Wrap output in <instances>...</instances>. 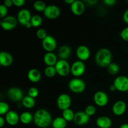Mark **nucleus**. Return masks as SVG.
Wrapping results in <instances>:
<instances>
[{"label": "nucleus", "mask_w": 128, "mask_h": 128, "mask_svg": "<svg viewBox=\"0 0 128 128\" xmlns=\"http://www.w3.org/2000/svg\"><path fill=\"white\" fill-rule=\"evenodd\" d=\"M33 116V121L38 127L46 128L52 124V119L51 114L45 109H40L37 110Z\"/></svg>", "instance_id": "obj_1"}, {"label": "nucleus", "mask_w": 128, "mask_h": 128, "mask_svg": "<svg viewBox=\"0 0 128 128\" xmlns=\"http://www.w3.org/2000/svg\"><path fill=\"white\" fill-rule=\"evenodd\" d=\"M112 54L107 48H101L97 51L95 56V61L99 66L108 68L111 63Z\"/></svg>", "instance_id": "obj_2"}, {"label": "nucleus", "mask_w": 128, "mask_h": 128, "mask_svg": "<svg viewBox=\"0 0 128 128\" xmlns=\"http://www.w3.org/2000/svg\"><path fill=\"white\" fill-rule=\"evenodd\" d=\"M69 88L74 93H82L86 89V83L81 79L76 78L69 82Z\"/></svg>", "instance_id": "obj_3"}, {"label": "nucleus", "mask_w": 128, "mask_h": 128, "mask_svg": "<svg viewBox=\"0 0 128 128\" xmlns=\"http://www.w3.org/2000/svg\"><path fill=\"white\" fill-rule=\"evenodd\" d=\"M57 74L60 76L65 77L71 72V66L66 60H60L55 65Z\"/></svg>", "instance_id": "obj_4"}, {"label": "nucleus", "mask_w": 128, "mask_h": 128, "mask_svg": "<svg viewBox=\"0 0 128 128\" xmlns=\"http://www.w3.org/2000/svg\"><path fill=\"white\" fill-rule=\"evenodd\" d=\"M113 84L117 91L120 92H128V78L126 76L121 75L115 78Z\"/></svg>", "instance_id": "obj_5"}, {"label": "nucleus", "mask_w": 128, "mask_h": 128, "mask_svg": "<svg viewBox=\"0 0 128 128\" xmlns=\"http://www.w3.org/2000/svg\"><path fill=\"white\" fill-rule=\"evenodd\" d=\"M86 70V66L83 61H76L72 63L71 66V72L74 76L78 78L81 76L85 72Z\"/></svg>", "instance_id": "obj_6"}, {"label": "nucleus", "mask_w": 128, "mask_h": 128, "mask_svg": "<svg viewBox=\"0 0 128 128\" xmlns=\"http://www.w3.org/2000/svg\"><path fill=\"white\" fill-rule=\"evenodd\" d=\"M17 18L12 16H8L4 18L1 21V26L6 31L12 30L17 26Z\"/></svg>", "instance_id": "obj_7"}, {"label": "nucleus", "mask_w": 128, "mask_h": 128, "mask_svg": "<svg viewBox=\"0 0 128 128\" xmlns=\"http://www.w3.org/2000/svg\"><path fill=\"white\" fill-rule=\"evenodd\" d=\"M71 104V98L68 94H61L57 100V106L60 110H66L70 108Z\"/></svg>", "instance_id": "obj_8"}, {"label": "nucleus", "mask_w": 128, "mask_h": 128, "mask_svg": "<svg viewBox=\"0 0 128 128\" xmlns=\"http://www.w3.org/2000/svg\"><path fill=\"white\" fill-rule=\"evenodd\" d=\"M93 100L97 106L104 107L108 103L109 98L106 92L102 91H99L94 94Z\"/></svg>", "instance_id": "obj_9"}, {"label": "nucleus", "mask_w": 128, "mask_h": 128, "mask_svg": "<svg viewBox=\"0 0 128 128\" xmlns=\"http://www.w3.org/2000/svg\"><path fill=\"white\" fill-rule=\"evenodd\" d=\"M42 46L44 50L47 52H52L57 46L56 39L51 35H48L42 40Z\"/></svg>", "instance_id": "obj_10"}, {"label": "nucleus", "mask_w": 128, "mask_h": 128, "mask_svg": "<svg viewBox=\"0 0 128 128\" xmlns=\"http://www.w3.org/2000/svg\"><path fill=\"white\" fill-rule=\"evenodd\" d=\"M32 15L30 10L28 9H22L18 13V21L22 26H26L28 23L31 22Z\"/></svg>", "instance_id": "obj_11"}, {"label": "nucleus", "mask_w": 128, "mask_h": 128, "mask_svg": "<svg viewBox=\"0 0 128 128\" xmlns=\"http://www.w3.org/2000/svg\"><path fill=\"white\" fill-rule=\"evenodd\" d=\"M43 13L47 18L53 20L60 16L61 14V10L56 5L51 4L46 6Z\"/></svg>", "instance_id": "obj_12"}, {"label": "nucleus", "mask_w": 128, "mask_h": 128, "mask_svg": "<svg viewBox=\"0 0 128 128\" xmlns=\"http://www.w3.org/2000/svg\"><path fill=\"white\" fill-rule=\"evenodd\" d=\"M8 96L11 101L14 102H19L23 99V92L21 89L18 88H11L8 90Z\"/></svg>", "instance_id": "obj_13"}, {"label": "nucleus", "mask_w": 128, "mask_h": 128, "mask_svg": "<svg viewBox=\"0 0 128 128\" xmlns=\"http://www.w3.org/2000/svg\"><path fill=\"white\" fill-rule=\"evenodd\" d=\"M90 117L84 111H79L75 113L74 122L78 126H83L90 121Z\"/></svg>", "instance_id": "obj_14"}, {"label": "nucleus", "mask_w": 128, "mask_h": 128, "mask_svg": "<svg viewBox=\"0 0 128 128\" xmlns=\"http://www.w3.org/2000/svg\"><path fill=\"white\" fill-rule=\"evenodd\" d=\"M126 104L122 100H120L115 102L112 108V112L117 116H122L125 113L126 111Z\"/></svg>", "instance_id": "obj_15"}, {"label": "nucleus", "mask_w": 128, "mask_h": 128, "mask_svg": "<svg viewBox=\"0 0 128 128\" xmlns=\"http://www.w3.org/2000/svg\"><path fill=\"white\" fill-rule=\"evenodd\" d=\"M90 50L87 46L84 45H81L76 50V55L80 61H86L90 57Z\"/></svg>", "instance_id": "obj_16"}, {"label": "nucleus", "mask_w": 128, "mask_h": 128, "mask_svg": "<svg viewBox=\"0 0 128 128\" xmlns=\"http://www.w3.org/2000/svg\"><path fill=\"white\" fill-rule=\"evenodd\" d=\"M71 10L72 13L77 16L81 15L85 11V5L82 1L75 0L71 5Z\"/></svg>", "instance_id": "obj_17"}, {"label": "nucleus", "mask_w": 128, "mask_h": 128, "mask_svg": "<svg viewBox=\"0 0 128 128\" xmlns=\"http://www.w3.org/2000/svg\"><path fill=\"white\" fill-rule=\"evenodd\" d=\"M5 120L10 126H16L20 121V116L14 111H10L5 115Z\"/></svg>", "instance_id": "obj_18"}, {"label": "nucleus", "mask_w": 128, "mask_h": 128, "mask_svg": "<svg viewBox=\"0 0 128 128\" xmlns=\"http://www.w3.org/2000/svg\"><path fill=\"white\" fill-rule=\"evenodd\" d=\"M13 61L12 55L6 51L0 52V64L4 67L11 66Z\"/></svg>", "instance_id": "obj_19"}, {"label": "nucleus", "mask_w": 128, "mask_h": 128, "mask_svg": "<svg viewBox=\"0 0 128 128\" xmlns=\"http://www.w3.org/2000/svg\"><path fill=\"white\" fill-rule=\"evenodd\" d=\"M96 125L100 128H110L112 126V121L108 116H100L96 121Z\"/></svg>", "instance_id": "obj_20"}, {"label": "nucleus", "mask_w": 128, "mask_h": 128, "mask_svg": "<svg viewBox=\"0 0 128 128\" xmlns=\"http://www.w3.org/2000/svg\"><path fill=\"white\" fill-rule=\"evenodd\" d=\"M43 60L47 66H55L58 61L56 55L52 52H46L44 56Z\"/></svg>", "instance_id": "obj_21"}, {"label": "nucleus", "mask_w": 128, "mask_h": 128, "mask_svg": "<svg viewBox=\"0 0 128 128\" xmlns=\"http://www.w3.org/2000/svg\"><path fill=\"white\" fill-rule=\"evenodd\" d=\"M71 49L67 45H62L60 48L58 50V56L60 60H66L71 54Z\"/></svg>", "instance_id": "obj_22"}, {"label": "nucleus", "mask_w": 128, "mask_h": 128, "mask_svg": "<svg viewBox=\"0 0 128 128\" xmlns=\"http://www.w3.org/2000/svg\"><path fill=\"white\" fill-rule=\"evenodd\" d=\"M28 78L32 82H38L41 80V74L37 69H31L28 72Z\"/></svg>", "instance_id": "obj_23"}, {"label": "nucleus", "mask_w": 128, "mask_h": 128, "mask_svg": "<svg viewBox=\"0 0 128 128\" xmlns=\"http://www.w3.org/2000/svg\"><path fill=\"white\" fill-rule=\"evenodd\" d=\"M52 128H66L67 126V121L62 117H57L52 120Z\"/></svg>", "instance_id": "obj_24"}, {"label": "nucleus", "mask_w": 128, "mask_h": 128, "mask_svg": "<svg viewBox=\"0 0 128 128\" xmlns=\"http://www.w3.org/2000/svg\"><path fill=\"white\" fill-rule=\"evenodd\" d=\"M34 120V116L28 111H25L20 115V121L24 124H28Z\"/></svg>", "instance_id": "obj_25"}, {"label": "nucleus", "mask_w": 128, "mask_h": 128, "mask_svg": "<svg viewBox=\"0 0 128 128\" xmlns=\"http://www.w3.org/2000/svg\"><path fill=\"white\" fill-rule=\"evenodd\" d=\"M21 101H22V106L28 109L32 108L36 104L34 98H32L29 96H26L24 97Z\"/></svg>", "instance_id": "obj_26"}, {"label": "nucleus", "mask_w": 128, "mask_h": 128, "mask_svg": "<svg viewBox=\"0 0 128 128\" xmlns=\"http://www.w3.org/2000/svg\"><path fill=\"white\" fill-rule=\"evenodd\" d=\"M62 117L67 122H70V121H73L74 118L75 114L72 110L69 108L67 109V110L62 111Z\"/></svg>", "instance_id": "obj_27"}, {"label": "nucleus", "mask_w": 128, "mask_h": 128, "mask_svg": "<svg viewBox=\"0 0 128 128\" xmlns=\"http://www.w3.org/2000/svg\"><path fill=\"white\" fill-rule=\"evenodd\" d=\"M42 22V19L40 15H34L32 16L31 20V23L32 27L38 28L41 25Z\"/></svg>", "instance_id": "obj_28"}, {"label": "nucleus", "mask_w": 128, "mask_h": 128, "mask_svg": "<svg viewBox=\"0 0 128 128\" xmlns=\"http://www.w3.org/2000/svg\"><path fill=\"white\" fill-rule=\"evenodd\" d=\"M120 66L118 64L114 62H111L108 67V71L109 73L112 75H116L120 72Z\"/></svg>", "instance_id": "obj_29"}, {"label": "nucleus", "mask_w": 128, "mask_h": 128, "mask_svg": "<svg viewBox=\"0 0 128 128\" xmlns=\"http://www.w3.org/2000/svg\"><path fill=\"white\" fill-rule=\"evenodd\" d=\"M46 6V3L42 1H36L33 4L34 8L40 12H44Z\"/></svg>", "instance_id": "obj_30"}, {"label": "nucleus", "mask_w": 128, "mask_h": 128, "mask_svg": "<svg viewBox=\"0 0 128 128\" xmlns=\"http://www.w3.org/2000/svg\"><path fill=\"white\" fill-rule=\"evenodd\" d=\"M44 74L48 78L54 77L57 74L55 66H47L44 69Z\"/></svg>", "instance_id": "obj_31"}, {"label": "nucleus", "mask_w": 128, "mask_h": 128, "mask_svg": "<svg viewBox=\"0 0 128 128\" xmlns=\"http://www.w3.org/2000/svg\"><path fill=\"white\" fill-rule=\"evenodd\" d=\"M9 111H10V106L8 104L4 101H1L0 102V114L1 116L4 114L6 115Z\"/></svg>", "instance_id": "obj_32"}, {"label": "nucleus", "mask_w": 128, "mask_h": 128, "mask_svg": "<svg viewBox=\"0 0 128 128\" xmlns=\"http://www.w3.org/2000/svg\"><path fill=\"white\" fill-rule=\"evenodd\" d=\"M84 112L90 117V116H93L96 113V108L93 105H88L85 109Z\"/></svg>", "instance_id": "obj_33"}, {"label": "nucleus", "mask_w": 128, "mask_h": 128, "mask_svg": "<svg viewBox=\"0 0 128 128\" xmlns=\"http://www.w3.org/2000/svg\"><path fill=\"white\" fill-rule=\"evenodd\" d=\"M38 95L39 91L36 88H31L29 89L28 91V96H30V97L32 98H35L38 97Z\"/></svg>", "instance_id": "obj_34"}, {"label": "nucleus", "mask_w": 128, "mask_h": 128, "mask_svg": "<svg viewBox=\"0 0 128 128\" xmlns=\"http://www.w3.org/2000/svg\"><path fill=\"white\" fill-rule=\"evenodd\" d=\"M36 36L39 39L43 40L48 36V34L44 29L40 28L36 32Z\"/></svg>", "instance_id": "obj_35"}, {"label": "nucleus", "mask_w": 128, "mask_h": 128, "mask_svg": "<svg viewBox=\"0 0 128 128\" xmlns=\"http://www.w3.org/2000/svg\"><path fill=\"white\" fill-rule=\"evenodd\" d=\"M8 14V8L5 6L3 4L0 5V18L3 19L6 17Z\"/></svg>", "instance_id": "obj_36"}, {"label": "nucleus", "mask_w": 128, "mask_h": 128, "mask_svg": "<svg viewBox=\"0 0 128 128\" xmlns=\"http://www.w3.org/2000/svg\"><path fill=\"white\" fill-rule=\"evenodd\" d=\"M120 36L125 41H128V26L124 28L120 32Z\"/></svg>", "instance_id": "obj_37"}, {"label": "nucleus", "mask_w": 128, "mask_h": 128, "mask_svg": "<svg viewBox=\"0 0 128 128\" xmlns=\"http://www.w3.org/2000/svg\"><path fill=\"white\" fill-rule=\"evenodd\" d=\"M13 5L17 6V7H21L23 6L25 3L24 0H12Z\"/></svg>", "instance_id": "obj_38"}, {"label": "nucleus", "mask_w": 128, "mask_h": 128, "mask_svg": "<svg viewBox=\"0 0 128 128\" xmlns=\"http://www.w3.org/2000/svg\"><path fill=\"white\" fill-rule=\"evenodd\" d=\"M103 2L107 6H113L116 3L115 0H104Z\"/></svg>", "instance_id": "obj_39"}, {"label": "nucleus", "mask_w": 128, "mask_h": 128, "mask_svg": "<svg viewBox=\"0 0 128 128\" xmlns=\"http://www.w3.org/2000/svg\"><path fill=\"white\" fill-rule=\"evenodd\" d=\"M4 5L6 6L7 8L11 7L13 5V2H12V0H5L4 1Z\"/></svg>", "instance_id": "obj_40"}, {"label": "nucleus", "mask_w": 128, "mask_h": 128, "mask_svg": "<svg viewBox=\"0 0 128 128\" xmlns=\"http://www.w3.org/2000/svg\"><path fill=\"white\" fill-rule=\"evenodd\" d=\"M122 18H123L124 21L126 23L128 24V9L125 11V12H124L123 16H122Z\"/></svg>", "instance_id": "obj_41"}, {"label": "nucleus", "mask_w": 128, "mask_h": 128, "mask_svg": "<svg viewBox=\"0 0 128 128\" xmlns=\"http://www.w3.org/2000/svg\"><path fill=\"white\" fill-rule=\"evenodd\" d=\"M5 121H6L5 118H4L2 116H1V117H0V128H2L3 126L4 125Z\"/></svg>", "instance_id": "obj_42"}, {"label": "nucleus", "mask_w": 128, "mask_h": 128, "mask_svg": "<svg viewBox=\"0 0 128 128\" xmlns=\"http://www.w3.org/2000/svg\"><path fill=\"white\" fill-rule=\"evenodd\" d=\"M86 2H87L88 4H90L93 5L94 4L97 3L98 1H96H96H94H94H92V0H88V1H86Z\"/></svg>", "instance_id": "obj_43"}, {"label": "nucleus", "mask_w": 128, "mask_h": 128, "mask_svg": "<svg viewBox=\"0 0 128 128\" xmlns=\"http://www.w3.org/2000/svg\"><path fill=\"white\" fill-rule=\"evenodd\" d=\"M110 90H111V91H114L116 90V87H115V86L113 84H111V86H110Z\"/></svg>", "instance_id": "obj_44"}, {"label": "nucleus", "mask_w": 128, "mask_h": 128, "mask_svg": "<svg viewBox=\"0 0 128 128\" xmlns=\"http://www.w3.org/2000/svg\"><path fill=\"white\" fill-rule=\"evenodd\" d=\"M74 0H64V2H66V3L69 4L70 5L72 4L74 2Z\"/></svg>", "instance_id": "obj_45"}, {"label": "nucleus", "mask_w": 128, "mask_h": 128, "mask_svg": "<svg viewBox=\"0 0 128 128\" xmlns=\"http://www.w3.org/2000/svg\"><path fill=\"white\" fill-rule=\"evenodd\" d=\"M120 128H128V123H124L122 124L120 126Z\"/></svg>", "instance_id": "obj_46"}, {"label": "nucleus", "mask_w": 128, "mask_h": 128, "mask_svg": "<svg viewBox=\"0 0 128 128\" xmlns=\"http://www.w3.org/2000/svg\"></svg>", "instance_id": "obj_47"}]
</instances>
